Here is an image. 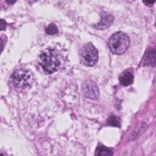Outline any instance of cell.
I'll return each mask as SVG.
<instances>
[{
  "label": "cell",
  "instance_id": "1",
  "mask_svg": "<svg viewBox=\"0 0 156 156\" xmlns=\"http://www.w3.org/2000/svg\"><path fill=\"white\" fill-rule=\"evenodd\" d=\"M39 63L46 73H55L61 65L58 53L55 49H46L40 55Z\"/></svg>",
  "mask_w": 156,
  "mask_h": 156
},
{
  "label": "cell",
  "instance_id": "2",
  "mask_svg": "<svg viewBox=\"0 0 156 156\" xmlns=\"http://www.w3.org/2000/svg\"><path fill=\"white\" fill-rule=\"evenodd\" d=\"M129 37L122 32L115 33L111 36L108 41V46L111 52L116 55L124 54L129 48Z\"/></svg>",
  "mask_w": 156,
  "mask_h": 156
},
{
  "label": "cell",
  "instance_id": "3",
  "mask_svg": "<svg viewBox=\"0 0 156 156\" xmlns=\"http://www.w3.org/2000/svg\"><path fill=\"white\" fill-rule=\"evenodd\" d=\"M32 76L29 70L24 69H16L11 76L13 87L20 90L30 88L32 84Z\"/></svg>",
  "mask_w": 156,
  "mask_h": 156
},
{
  "label": "cell",
  "instance_id": "4",
  "mask_svg": "<svg viewBox=\"0 0 156 156\" xmlns=\"http://www.w3.org/2000/svg\"><path fill=\"white\" fill-rule=\"evenodd\" d=\"M80 58L81 63L84 65L94 66L98 60V51L91 43H88L81 48Z\"/></svg>",
  "mask_w": 156,
  "mask_h": 156
},
{
  "label": "cell",
  "instance_id": "5",
  "mask_svg": "<svg viewBox=\"0 0 156 156\" xmlns=\"http://www.w3.org/2000/svg\"><path fill=\"white\" fill-rule=\"evenodd\" d=\"M82 91L83 94L88 98L97 99L99 95L98 87L96 83L91 80H86L82 85Z\"/></svg>",
  "mask_w": 156,
  "mask_h": 156
},
{
  "label": "cell",
  "instance_id": "6",
  "mask_svg": "<svg viewBox=\"0 0 156 156\" xmlns=\"http://www.w3.org/2000/svg\"><path fill=\"white\" fill-rule=\"evenodd\" d=\"M114 18L112 15L108 14L107 13H103L102 15V18L101 21L98 24L96 27L98 29L102 30L108 27L113 23Z\"/></svg>",
  "mask_w": 156,
  "mask_h": 156
},
{
  "label": "cell",
  "instance_id": "7",
  "mask_svg": "<svg viewBox=\"0 0 156 156\" xmlns=\"http://www.w3.org/2000/svg\"><path fill=\"white\" fill-rule=\"evenodd\" d=\"M119 80L122 85L128 86L133 83V75L131 72L129 71H125L120 75Z\"/></svg>",
  "mask_w": 156,
  "mask_h": 156
},
{
  "label": "cell",
  "instance_id": "8",
  "mask_svg": "<svg viewBox=\"0 0 156 156\" xmlns=\"http://www.w3.org/2000/svg\"><path fill=\"white\" fill-rule=\"evenodd\" d=\"M95 155H98V156L112 155L113 152L110 149L106 147L105 146H104L103 145H101V146H98V147L96 150Z\"/></svg>",
  "mask_w": 156,
  "mask_h": 156
},
{
  "label": "cell",
  "instance_id": "9",
  "mask_svg": "<svg viewBox=\"0 0 156 156\" xmlns=\"http://www.w3.org/2000/svg\"><path fill=\"white\" fill-rule=\"evenodd\" d=\"M107 124L108 126L113 127H120V119L116 116H110L107 119Z\"/></svg>",
  "mask_w": 156,
  "mask_h": 156
},
{
  "label": "cell",
  "instance_id": "10",
  "mask_svg": "<svg viewBox=\"0 0 156 156\" xmlns=\"http://www.w3.org/2000/svg\"><path fill=\"white\" fill-rule=\"evenodd\" d=\"M155 52L154 51L153 52L152 51H149L147 54L146 55V58H144V63H146V65H151L152 63H155Z\"/></svg>",
  "mask_w": 156,
  "mask_h": 156
},
{
  "label": "cell",
  "instance_id": "11",
  "mask_svg": "<svg viewBox=\"0 0 156 156\" xmlns=\"http://www.w3.org/2000/svg\"><path fill=\"white\" fill-rule=\"evenodd\" d=\"M45 31L48 35H54L58 32V28L55 24L51 23L46 28Z\"/></svg>",
  "mask_w": 156,
  "mask_h": 156
},
{
  "label": "cell",
  "instance_id": "12",
  "mask_svg": "<svg viewBox=\"0 0 156 156\" xmlns=\"http://www.w3.org/2000/svg\"><path fill=\"white\" fill-rule=\"evenodd\" d=\"M1 29L2 30H4L5 28V26H6V22L2 19V20H1Z\"/></svg>",
  "mask_w": 156,
  "mask_h": 156
},
{
  "label": "cell",
  "instance_id": "13",
  "mask_svg": "<svg viewBox=\"0 0 156 156\" xmlns=\"http://www.w3.org/2000/svg\"><path fill=\"white\" fill-rule=\"evenodd\" d=\"M6 2H7L8 4H13V3L15 2V1H7Z\"/></svg>",
  "mask_w": 156,
  "mask_h": 156
}]
</instances>
